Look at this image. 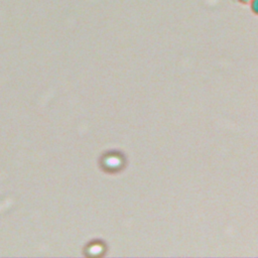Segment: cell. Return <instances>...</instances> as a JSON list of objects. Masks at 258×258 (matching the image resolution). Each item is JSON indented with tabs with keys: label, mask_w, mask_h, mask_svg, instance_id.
I'll use <instances>...</instances> for the list:
<instances>
[{
	"label": "cell",
	"mask_w": 258,
	"mask_h": 258,
	"mask_svg": "<svg viewBox=\"0 0 258 258\" xmlns=\"http://www.w3.org/2000/svg\"><path fill=\"white\" fill-rule=\"evenodd\" d=\"M239 1L241 2V3H244V4H248V3H250L252 1V0H239Z\"/></svg>",
	"instance_id": "cell-2"
},
{
	"label": "cell",
	"mask_w": 258,
	"mask_h": 258,
	"mask_svg": "<svg viewBox=\"0 0 258 258\" xmlns=\"http://www.w3.org/2000/svg\"><path fill=\"white\" fill-rule=\"evenodd\" d=\"M250 7L252 12L258 15V0H252L250 2Z\"/></svg>",
	"instance_id": "cell-1"
}]
</instances>
